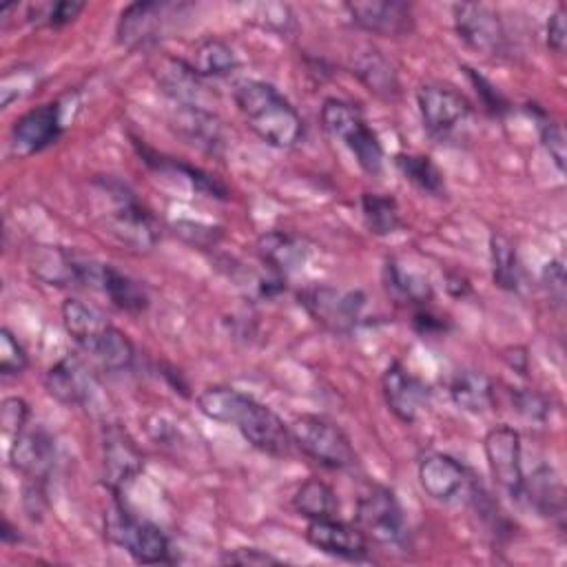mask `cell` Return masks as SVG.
I'll return each mask as SVG.
<instances>
[{"label": "cell", "instance_id": "cell-24", "mask_svg": "<svg viewBox=\"0 0 567 567\" xmlns=\"http://www.w3.org/2000/svg\"><path fill=\"white\" fill-rule=\"evenodd\" d=\"M257 250L261 255V261L268 266V270L286 277L299 268H303L308 259V244L286 230H268L259 237Z\"/></svg>", "mask_w": 567, "mask_h": 567}, {"label": "cell", "instance_id": "cell-17", "mask_svg": "<svg viewBox=\"0 0 567 567\" xmlns=\"http://www.w3.org/2000/svg\"><path fill=\"white\" fill-rule=\"evenodd\" d=\"M346 11L359 29L381 38H401L414 29V13L408 2L357 0L346 2Z\"/></svg>", "mask_w": 567, "mask_h": 567}, {"label": "cell", "instance_id": "cell-46", "mask_svg": "<svg viewBox=\"0 0 567 567\" xmlns=\"http://www.w3.org/2000/svg\"><path fill=\"white\" fill-rule=\"evenodd\" d=\"M543 284L547 288L549 299L560 306L565 301V268L560 259H551L543 270Z\"/></svg>", "mask_w": 567, "mask_h": 567}, {"label": "cell", "instance_id": "cell-10", "mask_svg": "<svg viewBox=\"0 0 567 567\" xmlns=\"http://www.w3.org/2000/svg\"><path fill=\"white\" fill-rule=\"evenodd\" d=\"M299 303L306 312L330 332H350L361 321L365 310V295L357 288L339 286H310L299 292Z\"/></svg>", "mask_w": 567, "mask_h": 567}, {"label": "cell", "instance_id": "cell-34", "mask_svg": "<svg viewBox=\"0 0 567 567\" xmlns=\"http://www.w3.org/2000/svg\"><path fill=\"white\" fill-rule=\"evenodd\" d=\"M394 164L399 173L414 184L419 190L432 195V197H443L445 195V179L441 168L432 162L427 155L419 153H396Z\"/></svg>", "mask_w": 567, "mask_h": 567}, {"label": "cell", "instance_id": "cell-11", "mask_svg": "<svg viewBox=\"0 0 567 567\" xmlns=\"http://www.w3.org/2000/svg\"><path fill=\"white\" fill-rule=\"evenodd\" d=\"M64 133V102L53 100L40 104L24 115H20L9 133L11 157L27 159L51 144H55Z\"/></svg>", "mask_w": 567, "mask_h": 567}, {"label": "cell", "instance_id": "cell-7", "mask_svg": "<svg viewBox=\"0 0 567 567\" xmlns=\"http://www.w3.org/2000/svg\"><path fill=\"white\" fill-rule=\"evenodd\" d=\"M357 527L365 538L381 547H405L408 523L396 494L385 485H372L357 498Z\"/></svg>", "mask_w": 567, "mask_h": 567}, {"label": "cell", "instance_id": "cell-9", "mask_svg": "<svg viewBox=\"0 0 567 567\" xmlns=\"http://www.w3.org/2000/svg\"><path fill=\"white\" fill-rule=\"evenodd\" d=\"M186 4L182 2H159L144 0L131 2L122 9L115 27V40L124 49L140 51L155 47L175 18L182 16Z\"/></svg>", "mask_w": 567, "mask_h": 567}, {"label": "cell", "instance_id": "cell-13", "mask_svg": "<svg viewBox=\"0 0 567 567\" xmlns=\"http://www.w3.org/2000/svg\"><path fill=\"white\" fill-rule=\"evenodd\" d=\"M454 31L458 40L483 55H501L505 51V27L498 13L483 2H458L452 7Z\"/></svg>", "mask_w": 567, "mask_h": 567}, {"label": "cell", "instance_id": "cell-32", "mask_svg": "<svg viewBox=\"0 0 567 567\" xmlns=\"http://www.w3.org/2000/svg\"><path fill=\"white\" fill-rule=\"evenodd\" d=\"M292 507L297 514L306 516L308 520L330 518L339 514V498L326 481L308 478L297 487L292 496Z\"/></svg>", "mask_w": 567, "mask_h": 567}, {"label": "cell", "instance_id": "cell-8", "mask_svg": "<svg viewBox=\"0 0 567 567\" xmlns=\"http://www.w3.org/2000/svg\"><path fill=\"white\" fill-rule=\"evenodd\" d=\"M416 104L423 128L441 144L456 140L472 117L470 100L447 84H423L416 91Z\"/></svg>", "mask_w": 567, "mask_h": 567}, {"label": "cell", "instance_id": "cell-22", "mask_svg": "<svg viewBox=\"0 0 567 567\" xmlns=\"http://www.w3.org/2000/svg\"><path fill=\"white\" fill-rule=\"evenodd\" d=\"M155 80L159 89L177 106H204L206 84L204 78L190 66V62L179 58H162L155 66Z\"/></svg>", "mask_w": 567, "mask_h": 567}, {"label": "cell", "instance_id": "cell-21", "mask_svg": "<svg viewBox=\"0 0 567 567\" xmlns=\"http://www.w3.org/2000/svg\"><path fill=\"white\" fill-rule=\"evenodd\" d=\"M55 461L53 436L44 427H24L9 445V463L27 478H47Z\"/></svg>", "mask_w": 567, "mask_h": 567}, {"label": "cell", "instance_id": "cell-2", "mask_svg": "<svg viewBox=\"0 0 567 567\" xmlns=\"http://www.w3.org/2000/svg\"><path fill=\"white\" fill-rule=\"evenodd\" d=\"M235 104L248 126L270 146L292 148L303 140V120L272 84L241 80L233 91Z\"/></svg>", "mask_w": 567, "mask_h": 567}, {"label": "cell", "instance_id": "cell-38", "mask_svg": "<svg viewBox=\"0 0 567 567\" xmlns=\"http://www.w3.org/2000/svg\"><path fill=\"white\" fill-rule=\"evenodd\" d=\"M82 11H84V2H75V0L42 2V4H31L27 9V20L38 27L62 29V27L71 24Z\"/></svg>", "mask_w": 567, "mask_h": 567}, {"label": "cell", "instance_id": "cell-15", "mask_svg": "<svg viewBox=\"0 0 567 567\" xmlns=\"http://www.w3.org/2000/svg\"><path fill=\"white\" fill-rule=\"evenodd\" d=\"M306 540L319 549L321 554L343 558V560H368L370 558V540L357 527V523L330 518H315L306 527Z\"/></svg>", "mask_w": 567, "mask_h": 567}, {"label": "cell", "instance_id": "cell-36", "mask_svg": "<svg viewBox=\"0 0 567 567\" xmlns=\"http://www.w3.org/2000/svg\"><path fill=\"white\" fill-rule=\"evenodd\" d=\"M361 210H363V221L372 235L385 237V235L396 233L403 226L399 204L390 195L363 193Z\"/></svg>", "mask_w": 567, "mask_h": 567}, {"label": "cell", "instance_id": "cell-4", "mask_svg": "<svg viewBox=\"0 0 567 567\" xmlns=\"http://www.w3.org/2000/svg\"><path fill=\"white\" fill-rule=\"evenodd\" d=\"M100 193L106 195L109 233L133 250H151L159 239V224L137 197L115 179H97Z\"/></svg>", "mask_w": 567, "mask_h": 567}, {"label": "cell", "instance_id": "cell-47", "mask_svg": "<svg viewBox=\"0 0 567 567\" xmlns=\"http://www.w3.org/2000/svg\"><path fill=\"white\" fill-rule=\"evenodd\" d=\"M221 563L230 565H277L279 558L257 547H235L221 556Z\"/></svg>", "mask_w": 567, "mask_h": 567}, {"label": "cell", "instance_id": "cell-1", "mask_svg": "<svg viewBox=\"0 0 567 567\" xmlns=\"http://www.w3.org/2000/svg\"><path fill=\"white\" fill-rule=\"evenodd\" d=\"M197 408L204 416L233 425L255 450L268 456H288L295 445L290 425H286L277 412L230 385H210L202 390Z\"/></svg>", "mask_w": 567, "mask_h": 567}, {"label": "cell", "instance_id": "cell-28", "mask_svg": "<svg viewBox=\"0 0 567 567\" xmlns=\"http://www.w3.org/2000/svg\"><path fill=\"white\" fill-rule=\"evenodd\" d=\"M352 73L359 78V82L379 97H396L401 91L399 75L394 66L385 60V55L372 47L359 51L352 60Z\"/></svg>", "mask_w": 567, "mask_h": 567}, {"label": "cell", "instance_id": "cell-3", "mask_svg": "<svg viewBox=\"0 0 567 567\" xmlns=\"http://www.w3.org/2000/svg\"><path fill=\"white\" fill-rule=\"evenodd\" d=\"M319 117L323 128L348 146L368 175H379L383 171V146L359 106L339 97H328L321 104Z\"/></svg>", "mask_w": 567, "mask_h": 567}, {"label": "cell", "instance_id": "cell-44", "mask_svg": "<svg viewBox=\"0 0 567 567\" xmlns=\"http://www.w3.org/2000/svg\"><path fill=\"white\" fill-rule=\"evenodd\" d=\"M465 73H467V78L472 80V84H474V89H476V93H478V97H481L485 111H489L492 115H501V113L507 111V100L496 91L494 84H489V82H487L483 75H478L474 69H467V66H465Z\"/></svg>", "mask_w": 567, "mask_h": 567}, {"label": "cell", "instance_id": "cell-20", "mask_svg": "<svg viewBox=\"0 0 567 567\" xmlns=\"http://www.w3.org/2000/svg\"><path fill=\"white\" fill-rule=\"evenodd\" d=\"M44 388L55 401L78 408H86L97 394L93 374L75 357L55 361L44 374Z\"/></svg>", "mask_w": 567, "mask_h": 567}, {"label": "cell", "instance_id": "cell-49", "mask_svg": "<svg viewBox=\"0 0 567 567\" xmlns=\"http://www.w3.org/2000/svg\"><path fill=\"white\" fill-rule=\"evenodd\" d=\"M412 323H414V330L421 332V334H441L447 328L445 319L441 315H436L434 310H430L427 306L414 308Z\"/></svg>", "mask_w": 567, "mask_h": 567}, {"label": "cell", "instance_id": "cell-35", "mask_svg": "<svg viewBox=\"0 0 567 567\" xmlns=\"http://www.w3.org/2000/svg\"><path fill=\"white\" fill-rule=\"evenodd\" d=\"M190 66L204 80L206 78H228L237 69V55L226 42H221L217 38H206L195 47Z\"/></svg>", "mask_w": 567, "mask_h": 567}, {"label": "cell", "instance_id": "cell-41", "mask_svg": "<svg viewBox=\"0 0 567 567\" xmlns=\"http://www.w3.org/2000/svg\"><path fill=\"white\" fill-rule=\"evenodd\" d=\"M29 365V354L20 346V341L13 337L9 328L0 330V372L2 377H16L22 374Z\"/></svg>", "mask_w": 567, "mask_h": 567}, {"label": "cell", "instance_id": "cell-43", "mask_svg": "<svg viewBox=\"0 0 567 567\" xmlns=\"http://www.w3.org/2000/svg\"><path fill=\"white\" fill-rule=\"evenodd\" d=\"M29 421V403L20 396H7L2 399L0 405V425H2V434L7 439H16Z\"/></svg>", "mask_w": 567, "mask_h": 567}, {"label": "cell", "instance_id": "cell-33", "mask_svg": "<svg viewBox=\"0 0 567 567\" xmlns=\"http://www.w3.org/2000/svg\"><path fill=\"white\" fill-rule=\"evenodd\" d=\"M489 257H492L494 284L507 292H518L523 286V266H520L516 246L505 235H492Z\"/></svg>", "mask_w": 567, "mask_h": 567}, {"label": "cell", "instance_id": "cell-29", "mask_svg": "<svg viewBox=\"0 0 567 567\" xmlns=\"http://www.w3.org/2000/svg\"><path fill=\"white\" fill-rule=\"evenodd\" d=\"M383 284H385L388 295L401 306L421 308V306H427L430 299H432L430 281L421 272H416L412 268H405L396 259L385 261Z\"/></svg>", "mask_w": 567, "mask_h": 567}, {"label": "cell", "instance_id": "cell-26", "mask_svg": "<svg viewBox=\"0 0 567 567\" xmlns=\"http://www.w3.org/2000/svg\"><path fill=\"white\" fill-rule=\"evenodd\" d=\"M100 368L109 372H124L135 361V346L126 332L106 323L84 348H82Z\"/></svg>", "mask_w": 567, "mask_h": 567}, {"label": "cell", "instance_id": "cell-19", "mask_svg": "<svg viewBox=\"0 0 567 567\" xmlns=\"http://www.w3.org/2000/svg\"><path fill=\"white\" fill-rule=\"evenodd\" d=\"M95 261L78 259L58 246H38L31 255V270L49 286H93Z\"/></svg>", "mask_w": 567, "mask_h": 567}, {"label": "cell", "instance_id": "cell-6", "mask_svg": "<svg viewBox=\"0 0 567 567\" xmlns=\"http://www.w3.org/2000/svg\"><path fill=\"white\" fill-rule=\"evenodd\" d=\"M292 443L326 470H348L357 465V452L348 434L321 414H301L290 423Z\"/></svg>", "mask_w": 567, "mask_h": 567}, {"label": "cell", "instance_id": "cell-23", "mask_svg": "<svg viewBox=\"0 0 567 567\" xmlns=\"http://www.w3.org/2000/svg\"><path fill=\"white\" fill-rule=\"evenodd\" d=\"M173 128L177 135L190 144L197 146L204 153H221L224 148V128L215 113L202 106H177L171 117Z\"/></svg>", "mask_w": 567, "mask_h": 567}, {"label": "cell", "instance_id": "cell-16", "mask_svg": "<svg viewBox=\"0 0 567 567\" xmlns=\"http://www.w3.org/2000/svg\"><path fill=\"white\" fill-rule=\"evenodd\" d=\"M102 467H104V483L120 496V492L137 478L144 467V454L128 436L126 430L117 425H109L102 436Z\"/></svg>", "mask_w": 567, "mask_h": 567}, {"label": "cell", "instance_id": "cell-12", "mask_svg": "<svg viewBox=\"0 0 567 567\" xmlns=\"http://www.w3.org/2000/svg\"><path fill=\"white\" fill-rule=\"evenodd\" d=\"M487 467L494 483L512 498L523 501L525 470H523V443L520 434L512 425H494L483 441Z\"/></svg>", "mask_w": 567, "mask_h": 567}, {"label": "cell", "instance_id": "cell-48", "mask_svg": "<svg viewBox=\"0 0 567 567\" xmlns=\"http://www.w3.org/2000/svg\"><path fill=\"white\" fill-rule=\"evenodd\" d=\"M545 40H547V47L554 53H563L565 51L567 27H565V7L563 4H558L556 11L549 16V20L545 24Z\"/></svg>", "mask_w": 567, "mask_h": 567}, {"label": "cell", "instance_id": "cell-45", "mask_svg": "<svg viewBox=\"0 0 567 567\" xmlns=\"http://www.w3.org/2000/svg\"><path fill=\"white\" fill-rule=\"evenodd\" d=\"M44 481L47 478H27L24 483V509L29 514L31 520H40L44 514V505H47V489H44Z\"/></svg>", "mask_w": 567, "mask_h": 567}, {"label": "cell", "instance_id": "cell-37", "mask_svg": "<svg viewBox=\"0 0 567 567\" xmlns=\"http://www.w3.org/2000/svg\"><path fill=\"white\" fill-rule=\"evenodd\" d=\"M62 323L71 339L84 348L109 321L91 306L80 299H66L62 303Z\"/></svg>", "mask_w": 567, "mask_h": 567}, {"label": "cell", "instance_id": "cell-40", "mask_svg": "<svg viewBox=\"0 0 567 567\" xmlns=\"http://www.w3.org/2000/svg\"><path fill=\"white\" fill-rule=\"evenodd\" d=\"M38 86V73L31 66H18V69H9L2 75L0 82V104L2 109H7L11 102L22 100L24 95H29L33 89Z\"/></svg>", "mask_w": 567, "mask_h": 567}, {"label": "cell", "instance_id": "cell-25", "mask_svg": "<svg viewBox=\"0 0 567 567\" xmlns=\"http://www.w3.org/2000/svg\"><path fill=\"white\" fill-rule=\"evenodd\" d=\"M95 288H100L115 308L128 315H140L148 308V295L144 286L111 264H100Z\"/></svg>", "mask_w": 567, "mask_h": 567}, {"label": "cell", "instance_id": "cell-39", "mask_svg": "<svg viewBox=\"0 0 567 567\" xmlns=\"http://www.w3.org/2000/svg\"><path fill=\"white\" fill-rule=\"evenodd\" d=\"M532 106L534 109H529V111H534L540 144L547 151L554 166L563 173L565 171V133H563V126L551 115H547L543 109H538L536 104H532Z\"/></svg>", "mask_w": 567, "mask_h": 567}, {"label": "cell", "instance_id": "cell-14", "mask_svg": "<svg viewBox=\"0 0 567 567\" xmlns=\"http://www.w3.org/2000/svg\"><path fill=\"white\" fill-rule=\"evenodd\" d=\"M416 478L421 489L436 503H454L470 492L472 476L467 467L450 454L430 452L419 461Z\"/></svg>", "mask_w": 567, "mask_h": 567}, {"label": "cell", "instance_id": "cell-5", "mask_svg": "<svg viewBox=\"0 0 567 567\" xmlns=\"http://www.w3.org/2000/svg\"><path fill=\"white\" fill-rule=\"evenodd\" d=\"M104 536L144 565L173 563L168 536L151 520L133 516L115 496L104 516Z\"/></svg>", "mask_w": 567, "mask_h": 567}, {"label": "cell", "instance_id": "cell-27", "mask_svg": "<svg viewBox=\"0 0 567 567\" xmlns=\"http://www.w3.org/2000/svg\"><path fill=\"white\" fill-rule=\"evenodd\" d=\"M447 390L452 401L470 414H485L496 403L494 381L481 370H456Z\"/></svg>", "mask_w": 567, "mask_h": 567}, {"label": "cell", "instance_id": "cell-30", "mask_svg": "<svg viewBox=\"0 0 567 567\" xmlns=\"http://www.w3.org/2000/svg\"><path fill=\"white\" fill-rule=\"evenodd\" d=\"M135 146H137V151H140V155H142V159H144L146 166H151V168H155V171H159V173H175L177 177L188 179V184H190L195 190H199V193H204V195H208V197L226 199V195H228V193H226V186H224L219 179H215V175H210V173H206V171H202V168H197V166L184 164V162H179V159H175V157L159 155V153H155V151H151V148H146V146H140V142H135Z\"/></svg>", "mask_w": 567, "mask_h": 567}, {"label": "cell", "instance_id": "cell-42", "mask_svg": "<svg viewBox=\"0 0 567 567\" xmlns=\"http://www.w3.org/2000/svg\"><path fill=\"white\" fill-rule=\"evenodd\" d=\"M514 410L529 423H545L549 416V403L543 394L525 388H514L509 392Z\"/></svg>", "mask_w": 567, "mask_h": 567}, {"label": "cell", "instance_id": "cell-18", "mask_svg": "<svg viewBox=\"0 0 567 567\" xmlns=\"http://www.w3.org/2000/svg\"><path fill=\"white\" fill-rule=\"evenodd\" d=\"M381 392L388 410L403 423H414L430 401L427 385L399 361L385 368L381 377Z\"/></svg>", "mask_w": 567, "mask_h": 567}, {"label": "cell", "instance_id": "cell-31", "mask_svg": "<svg viewBox=\"0 0 567 567\" xmlns=\"http://www.w3.org/2000/svg\"><path fill=\"white\" fill-rule=\"evenodd\" d=\"M523 498H527L538 514L563 518L565 492L560 481L554 476L551 467L543 465V467H536L529 476H525Z\"/></svg>", "mask_w": 567, "mask_h": 567}]
</instances>
